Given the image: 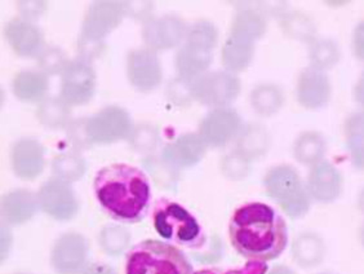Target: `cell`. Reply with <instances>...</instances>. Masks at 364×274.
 I'll return each instance as SVG.
<instances>
[{
  "instance_id": "obj_7",
  "label": "cell",
  "mask_w": 364,
  "mask_h": 274,
  "mask_svg": "<svg viewBox=\"0 0 364 274\" xmlns=\"http://www.w3.org/2000/svg\"><path fill=\"white\" fill-rule=\"evenodd\" d=\"M97 78L91 61L77 57L61 74L60 98L70 106L88 104L96 93Z\"/></svg>"
},
{
  "instance_id": "obj_6",
  "label": "cell",
  "mask_w": 364,
  "mask_h": 274,
  "mask_svg": "<svg viewBox=\"0 0 364 274\" xmlns=\"http://www.w3.org/2000/svg\"><path fill=\"white\" fill-rule=\"evenodd\" d=\"M242 91L237 74L228 70L210 71L193 80V95L199 104L212 109L230 107Z\"/></svg>"
},
{
  "instance_id": "obj_45",
  "label": "cell",
  "mask_w": 364,
  "mask_h": 274,
  "mask_svg": "<svg viewBox=\"0 0 364 274\" xmlns=\"http://www.w3.org/2000/svg\"><path fill=\"white\" fill-rule=\"evenodd\" d=\"M151 11L153 6L147 1H137V3H128V16L134 20L146 22L151 19Z\"/></svg>"
},
{
  "instance_id": "obj_33",
  "label": "cell",
  "mask_w": 364,
  "mask_h": 274,
  "mask_svg": "<svg viewBox=\"0 0 364 274\" xmlns=\"http://www.w3.org/2000/svg\"><path fill=\"white\" fill-rule=\"evenodd\" d=\"M87 162L82 155L74 152L60 153L52 159V175L65 183H77L87 172Z\"/></svg>"
},
{
  "instance_id": "obj_23",
  "label": "cell",
  "mask_w": 364,
  "mask_h": 274,
  "mask_svg": "<svg viewBox=\"0 0 364 274\" xmlns=\"http://www.w3.org/2000/svg\"><path fill=\"white\" fill-rule=\"evenodd\" d=\"M272 145V136L269 130L261 123H247L240 130L235 140V150L251 161H257L265 157Z\"/></svg>"
},
{
  "instance_id": "obj_10",
  "label": "cell",
  "mask_w": 364,
  "mask_h": 274,
  "mask_svg": "<svg viewBox=\"0 0 364 274\" xmlns=\"http://www.w3.org/2000/svg\"><path fill=\"white\" fill-rule=\"evenodd\" d=\"M243 126L242 117L235 109L220 107L212 109L204 115L198 134L208 148L221 149L237 140Z\"/></svg>"
},
{
  "instance_id": "obj_5",
  "label": "cell",
  "mask_w": 364,
  "mask_h": 274,
  "mask_svg": "<svg viewBox=\"0 0 364 274\" xmlns=\"http://www.w3.org/2000/svg\"><path fill=\"white\" fill-rule=\"evenodd\" d=\"M267 197L291 218H301L310 211L311 198L299 171L291 164H277L264 176Z\"/></svg>"
},
{
  "instance_id": "obj_20",
  "label": "cell",
  "mask_w": 364,
  "mask_h": 274,
  "mask_svg": "<svg viewBox=\"0 0 364 274\" xmlns=\"http://www.w3.org/2000/svg\"><path fill=\"white\" fill-rule=\"evenodd\" d=\"M38 210H41L38 196L30 190H11L1 198V218L6 224H25L36 216Z\"/></svg>"
},
{
  "instance_id": "obj_11",
  "label": "cell",
  "mask_w": 364,
  "mask_h": 274,
  "mask_svg": "<svg viewBox=\"0 0 364 274\" xmlns=\"http://www.w3.org/2000/svg\"><path fill=\"white\" fill-rule=\"evenodd\" d=\"M39 207L49 218L57 221H69L77 216L79 202L69 183L52 177L36 193Z\"/></svg>"
},
{
  "instance_id": "obj_38",
  "label": "cell",
  "mask_w": 364,
  "mask_h": 274,
  "mask_svg": "<svg viewBox=\"0 0 364 274\" xmlns=\"http://www.w3.org/2000/svg\"><path fill=\"white\" fill-rule=\"evenodd\" d=\"M220 171L230 181H242L252 172V161L234 149L223 155Z\"/></svg>"
},
{
  "instance_id": "obj_46",
  "label": "cell",
  "mask_w": 364,
  "mask_h": 274,
  "mask_svg": "<svg viewBox=\"0 0 364 274\" xmlns=\"http://www.w3.org/2000/svg\"><path fill=\"white\" fill-rule=\"evenodd\" d=\"M269 267L262 261H248L245 267L230 270H223V274H267Z\"/></svg>"
},
{
  "instance_id": "obj_27",
  "label": "cell",
  "mask_w": 364,
  "mask_h": 274,
  "mask_svg": "<svg viewBox=\"0 0 364 274\" xmlns=\"http://www.w3.org/2000/svg\"><path fill=\"white\" fill-rule=\"evenodd\" d=\"M327 153V140L321 132L309 130L304 131L296 137L292 147V154L297 162L313 167L316 163L322 162Z\"/></svg>"
},
{
  "instance_id": "obj_1",
  "label": "cell",
  "mask_w": 364,
  "mask_h": 274,
  "mask_svg": "<svg viewBox=\"0 0 364 274\" xmlns=\"http://www.w3.org/2000/svg\"><path fill=\"white\" fill-rule=\"evenodd\" d=\"M229 238L232 248L245 259L273 261L287 248V223L269 204H245L231 215Z\"/></svg>"
},
{
  "instance_id": "obj_21",
  "label": "cell",
  "mask_w": 364,
  "mask_h": 274,
  "mask_svg": "<svg viewBox=\"0 0 364 274\" xmlns=\"http://www.w3.org/2000/svg\"><path fill=\"white\" fill-rule=\"evenodd\" d=\"M238 4L229 33L256 43L267 33V17L253 7L251 1H240Z\"/></svg>"
},
{
  "instance_id": "obj_39",
  "label": "cell",
  "mask_w": 364,
  "mask_h": 274,
  "mask_svg": "<svg viewBox=\"0 0 364 274\" xmlns=\"http://www.w3.org/2000/svg\"><path fill=\"white\" fill-rule=\"evenodd\" d=\"M69 63L70 60L68 58L66 52L56 46L46 47L38 56L39 70L46 75H61Z\"/></svg>"
},
{
  "instance_id": "obj_50",
  "label": "cell",
  "mask_w": 364,
  "mask_h": 274,
  "mask_svg": "<svg viewBox=\"0 0 364 274\" xmlns=\"http://www.w3.org/2000/svg\"><path fill=\"white\" fill-rule=\"evenodd\" d=\"M267 274H296L291 268L287 265H275Z\"/></svg>"
},
{
  "instance_id": "obj_42",
  "label": "cell",
  "mask_w": 364,
  "mask_h": 274,
  "mask_svg": "<svg viewBox=\"0 0 364 274\" xmlns=\"http://www.w3.org/2000/svg\"><path fill=\"white\" fill-rule=\"evenodd\" d=\"M223 253H224V247H223V242L221 239L218 238V236H213L210 238V243L207 245L199 250L198 253H193V258L196 261H200V263H216L223 258Z\"/></svg>"
},
{
  "instance_id": "obj_32",
  "label": "cell",
  "mask_w": 364,
  "mask_h": 274,
  "mask_svg": "<svg viewBox=\"0 0 364 274\" xmlns=\"http://www.w3.org/2000/svg\"><path fill=\"white\" fill-rule=\"evenodd\" d=\"M70 107L60 96L46 98L38 105L36 118L42 126L49 130L68 128L71 122Z\"/></svg>"
},
{
  "instance_id": "obj_24",
  "label": "cell",
  "mask_w": 364,
  "mask_h": 274,
  "mask_svg": "<svg viewBox=\"0 0 364 274\" xmlns=\"http://www.w3.org/2000/svg\"><path fill=\"white\" fill-rule=\"evenodd\" d=\"M255 44L251 39L229 33L221 51L225 70L234 74L247 70L255 56Z\"/></svg>"
},
{
  "instance_id": "obj_40",
  "label": "cell",
  "mask_w": 364,
  "mask_h": 274,
  "mask_svg": "<svg viewBox=\"0 0 364 274\" xmlns=\"http://www.w3.org/2000/svg\"><path fill=\"white\" fill-rule=\"evenodd\" d=\"M166 95L177 106L190 105L191 101H194L193 82L177 75L169 80Z\"/></svg>"
},
{
  "instance_id": "obj_37",
  "label": "cell",
  "mask_w": 364,
  "mask_h": 274,
  "mask_svg": "<svg viewBox=\"0 0 364 274\" xmlns=\"http://www.w3.org/2000/svg\"><path fill=\"white\" fill-rule=\"evenodd\" d=\"M218 31L213 22L198 20L190 25L185 38V44H189L200 50L213 52L218 47Z\"/></svg>"
},
{
  "instance_id": "obj_18",
  "label": "cell",
  "mask_w": 364,
  "mask_h": 274,
  "mask_svg": "<svg viewBox=\"0 0 364 274\" xmlns=\"http://www.w3.org/2000/svg\"><path fill=\"white\" fill-rule=\"evenodd\" d=\"M205 145L200 135L196 132L183 134L176 140L168 142L161 150V157L175 169H181L194 167L200 162L207 153Z\"/></svg>"
},
{
  "instance_id": "obj_35",
  "label": "cell",
  "mask_w": 364,
  "mask_h": 274,
  "mask_svg": "<svg viewBox=\"0 0 364 274\" xmlns=\"http://www.w3.org/2000/svg\"><path fill=\"white\" fill-rule=\"evenodd\" d=\"M132 236L123 225H106L98 236V243L104 253L117 258L126 253L131 245Z\"/></svg>"
},
{
  "instance_id": "obj_9",
  "label": "cell",
  "mask_w": 364,
  "mask_h": 274,
  "mask_svg": "<svg viewBox=\"0 0 364 274\" xmlns=\"http://www.w3.org/2000/svg\"><path fill=\"white\" fill-rule=\"evenodd\" d=\"M126 16H128L126 1H95L85 14L79 39L105 44L104 38L118 28Z\"/></svg>"
},
{
  "instance_id": "obj_15",
  "label": "cell",
  "mask_w": 364,
  "mask_h": 274,
  "mask_svg": "<svg viewBox=\"0 0 364 274\" xmlns=\"http://www.w3.org/2000/svg\"><path fill=\"white\" fill-rule=\"evenodd\" d=\"M127 77L134 90L150 92L161 85L163 71L154 51L136 48L127 57Z\"/></svg>"
},
{
  "instance_id": "obj_36",
  "label": "cell",
  "mask_w": 364,
  "mask_h": 274,
  "mask_svg": "<svg viewBox=\"0 0 364 274\" xmlns=\"http://www.w3.org/2000/svg\"><path fill=\"white\" fill-rule=\"evenodd\" d=\"M128 142L134 153L149 157L154 154L156 149L159 148L161 135L153 125L140 123L134 126L132 134L128 137Z\"/></svg>"
},
{
  "instance_id": "obj_49",
  "label": "cell",
  "mask_w": 364,
  "mask_h": 274,
  "mask_svg": "<svg viewBox=\"0 0 364 274\" xmlns=\"http://www.w3.org/2000/svg\"><path fill=\"white\" fill-rule=\"evenodd\" d=\"M80 274H117V272L110 265H106L104 263H95L87 265Z\"/></svg>"
},
{
  "instance_id": "obj_22",
  "label": "cell",
  "mask_w": 364,
  "mask_h": 274,
  "mask_svg": "<svg viewBox=\"0 0 364 274\" xmlns=\"http://www.w3.org/2000/svg\"><path fill=\"white\" fill-rule=\"evenodd\" d=\"M327 247L324 239L316 232H302L294 239L291 255L302 269L319 267L326 259Z\"/></svg>"
},
{
  "instance_id": "obj_52",
  "label": "cell",
  "mask_w": 364,
  "mask_h": 274,
  "mask_svg": "<svg viewBox=\"0 0 364 274\" xmlns=\"http://www.w3.org/2000/svg\"><path fill=\"white\" fill-rule=\"evenodd\" d=\"M193 274H223V270H221V269H218V268H208V269L198 270V272Z\"/></svg>"
},
{
  "instance_id": "obj_48",
  "label": "cell",
  "mask_w": 364,
  "mask_h": 274,
  "mask_svg": "<svg viewBox=\"0 0 364 274\" xmlns=\"http://www.w3.org/2000/svg\"><path fill=\"white\" fill-rule=\"evenodd\" d=\"M353 98L357 102L358 106L364 110V70L360 73V75L357 79L354 90H353Z\"/></svg>"
},
{
  "instance_id": "obj_17",
  "label": "cell",
  "mask_w": 364,
  "mask_h": 274,
  "mask_svg": "<svg viewBox=\"0 0 364 274\" xmlns=\"http://www.w3.org/2000/svg\"><path fill=\"white\" fill-rule=\"evenodd\" d=\"M4 36L9 47L17 56L31 58L42 53L46 48L44 36L36 23L14 17L4 28Z\"/></svg>"
},
{
  "instance_id": "obj_34",
  "label": "cell",
  "mask_w": 364,
  "mask_h": 274,
  "mask_svg": "<svg viewBox=\"0 0 364 274\" xmlns=\"http://www.w3.org/2000/svg\"><path fill=\"white\" fill-rule=\"evenodd\" d=\"M142 166L147 172L146 175L151 177L156 186L164 189H175L180 180V171L158 155L145 157L142 159Z\"/></svg>"
},
{
  "instance_id": "obj_43",
  "label": "cell",
  "mask_w": 364,
  "mask_h": 274,
  "mask_svg": "<svg viewBox=\"0 0 364 274\" xmlns=\"http://www.w3.org/2000/svg\"><path fill=\"white\" fill-rule=\"evenodd\" d=\"M18 12L21 19L33 22L41 19L47 9L46 1H18Z\"/></svg>"
},
{
  "instance_id": "obj_30",
  "label": "cell",
  "mask_w": 364,
  "mask_h": 274,
  "mask_svg": "<svg viewBox=\"0 0 364 274\" xmlns=\"http://www.w3.org/2000/svg\"><path fill=\"white\" fill-rule=\"evenodd\" d=\"M286 102V95L275 83H259L250 93V104L259 117H273Z\"/></svg>"
},
{
  "instance_id": "obj_16",
  "label": "cell",
  "mask_w": 364,
  "mask_h": 274,
  "mask_svg": "<svg viewBox=\"0 0 364 274\" xmlns=\"http://www.w3.org/2000/svg\"><path fill=\"white\" fill-rule=\"evenodd\" d=\"M332 85L328 74L313 66L300 73L296 85L297 102L306 110H321L331 100Z\"/></svg>"
},
{
  "instance_id": "obj_31",
  "label": "cell",
  "mask_w": 364,
  "mask_h": 274,
  "mask_svg": "<svg viewBox=\"0 0 364 274\" xmlns=\"http://www.w3.org/2000/svg\"><path fill=\"white\" fill-rule=\"evenodd\" d=\"M341 50L338 43L332 38L318 36L308 44L309 66H313L319 70H331L340 63Z\"/></svg>"
},
{
  "instance_id": "obj_12",
  "label": "cell",
  "mask_w": 364,
  "mask_h": 274,
  "mask_svg": "<svg viewBox=\"0 0 364 274\" xmlns=\"http://www.w3.org/2000/svg\"><path fill=\"white\" fill-rule=\"evenodd\" d=\"M90 245L79 233H65L50 251V265L58 274H80L88 265Z\"/></svg>"
},
{
  "instance_id": "obj_25",
  "label": "cell",
  "mask_w": 364,
  "mask_h": 274,
  "mask_svg": "<svg viewBox=\"0 0 364 274\" xmlns=\"http://www.w3.org/2000/svg\"><path fill=\"white\" fill-rule=\"evenodd\" d=\"M212 61L213 52L183 44L176 52L175 68L177 75L193 82L196 78L205 74Z\"/></svg>"
},
{
  "instance_id": "obj_13",
  "label": "cell",
  "mask_w": 364,
  "mask_h": 274,
  "mask_svg": "<svg viewBox=\"0 0 364 274\" xmlns=\"http://www.w3.org/2000/svg\"><path fill=\"white\" fill-rule=\"evenodd\" d=\"M189 26L178 16L151 17L142 26V41L146 48L166 51L175 48L186 38Z\"/></svg>"
},
{
  "instance_id": "obj_51",
  "label": "cell",
  "mask_w": 364,
  "mask_h": 274,
  "mask_svg": "<svg viewBox=\"0 0 364 274\" xmlns=\"http://www.w3.org/2000/svg\"><path fill=\"white\" fill-rule=\"evenodd\" d=\"M357 207L359 212L364 215V186L359 191V194H358L357 198Z\"/></svg>"
},
{
  "instance_id": "obj_47",
  "label": "cell",
  "mask_w": 364,
  "mask_h": 274,
  "mask_svg": "<svg viewBox=\"0 0 364 274\" xmlns=\"http://www.w3.org/2000/svg\"><path fill=\"white\" fill-rule=\"evenodd\" d=\"M12 234H11V229H9V225L3 223L1 224V263L6 260L11 251V247H12Z\"/></svg>"
},
{
  "instance_id": "obj_44",
  "label": "cell",
  "mask_w": 364,
  "mask_h": 274,
  "mask_svg": "<svg viewBox=\"0 0 364 274\" xmlns=\"http://www.w3.org/2000/svg\"><path fill=\"white\" fill-rule=\"evenodd\" d=\"M351 52L358 61L364 63V20L359 21L353 30Z\"/></svg>"
},
{
  "instance_id": "obj_4",
  "label": "cell",
  "mask_w": 364,
  "mask_h": 274,
  "mask_svg": "<svg viewBox=\"0 0 364 274\" xmlns=\"http://www.w3.org/2000/svg\"><path fill=\"white\" fill-rule=\"evenodd\" d=\"M126 274H193L189 258L166 241L145 239L127 253Z\"/></svg>"
},
{
  "instance_id": "obj_8",
  "label": "cell",
  "mask_w": 364,
  "mask_h": 274,
  "mask_svg": "<svg viewBox=\"0 0 364 274\" xmlns=\"http://www.w3.org/2000/svg\"><path fill=\"white\" fill-rule=\"evenodd\" d=\"M87 128L93 145H109L120 140H128L134 126L124 109L119 106H107L87 118Z\"/></svg>"
},
{
  "instance_id": "obj_29",
  "label": "cell",
  "mask_w": 364,
  "mask_h": 274,
  "mask_svg": "<svg viewBox=\"0 0 364 274\" xmlns=\"http://www.w3.org/2000/svg\"><path fill=\"white\" fill-rule=\"evenodd\" d=\"M343 136L351 166L364 171V110L350 112L343 123Z\"/></svg>"
},
{
  "instance_id": "obj_41",
  "label": "cell",
  "mask_w": 364,
  "mask_h": 274,
  "mask_svg": "<svg viewBox=\"0 0 364 274\" xmlns=\"http://www.w3.org/2000/svg\"><path fill=\"white\" fill-rule=\"evenodd\" d=\"M68 140L77 152L88 150L93 147V142L90 139L88 128H87V118H77L71 120L70 125L66 128Z\"/></svg>"
},
{
  "instance_id": "obj_53",
  "label": "cell",
  "mask_w": 364,
  "mask_h": 274,
  "mask_svg": "<svg viewBox=\"0 0 364 274\" xmlns=\"http://www.w3.org/2000/svg\"><path fill=\"white\" fill-rule=\"evenodd\" d=\"M358 239H359L360 246L364 248V223L360 225V228H359V231H358Z\"/></svg>"
},
{
  "instance_id": "obj_19",
  "label": "cell",
  "mask_w": 364,
  "mask_h": 274,
  "mask_svg": "<svg viewBox=\"0 0 364 274\" xmlns=\"http://www.w3.org/2000/svg\"><path fill=\"white\" fill-rule=\"evenodd\" d=\"M11 166L14 175L22 180H34L42 175L46 166L42 144L31 137L16 141L11 150Z\"/></svg>"
},
{
  "instance_id": "obj_54",
  "label": "cell",
  "mask_w": 364,
  "mask_h": 274,
  "mask_svg": "<svg viewBox=\"0 0 364 274\" xmlns=\"http://www.w3.org/2000/svg\"><path fill=\"white\" fill-rule=\"evenodd\" d=\"M17 274H28V273H17Z\"/></svg>"
},
{
  "instance_id": "obj_28",
  "label": "cell",
  "mask_w": 364,
  "mask_h": 274,
  "mask_svg": "<svg viewBox=\"0 0 364 274\" xmlns=\"http://www.w3.org/2000/svg\"><path fill=\"white\" fill-rule=\"evenodd\" d=\"M48 88V75L41 70L20 71L12 80L14 96L23 102H41L46 99Z\"/></svg>"
},
{
  "instance_id": "obj_3",
  "label": "cell",
  "mask_w": 364,
  "mask_h": 274,
  "mask_svg": "<svg viewBox=\"0 0 364 274\" xmlns=\"http://www.w3.org/2000/svg\"><path fill=\"white\" fill-rule=\"evenodd\" d=\"M153 224L155 232L166 242L185 247L191 251L202 250L208 238L196 216L183 206L161 198L153 207Z\"/></svg>"
},
{
  "instance_id": "obj_2",
  "label": "cell",
  "mask_w": 364,
  "mask_h": 274,
  "mask_svg": "<svg viewBox=\"0 0 364 274\" xmlns=\"http://www.w3.org/2000/svg\"><path fill=\"white\" fill-rule=\"evenodd\" d=\"M98 204L110 218L137 224L146 218L151 188L146 174L126 163H112L98 171L93 180Z\"/></svg>"
},
{
  "instance_id": "obj_55",
  "label": "cell",
  "mask_w": 364,
  "mask_h": 274,
  "mask_svg": "<svg viewBox=\"0 0 364 274\" xmlns=\"http://www.w3.org/2000/svg\"><path fill=\"white\" fill-rule=\"evenodd\" d=\"M321 274H331V273H321Z\"/></svg>"
},
{
  "instance_id": "obj_26",
  "label": "cell",
  "mask_w": 364,
  "mask_h": 274,
  "mask_svg": "<svg viewBox=\"0 0 364 274\" xmlns=\"http://www.w3.org/2000/svg\"><path fill=\"white\" fill-rule=\"evenodd\" d=\"M280 30L288 39L310 44L318 38V26L311 16L301 11H289L278 17Z\"/></svg>"
},
{
  "instance_id": "obj_14",
  "label": "cell",
  "mask_w": 364,
  "mask_h": 274,
  "mask_svg": "<svg viewBox=\"0 0 364 274\" xmlns=\"http://www.w3.org/2000/svg\"><path fill=\"white\" fill-rule=\"evenodd\" d=\"M306 188L313 202L329 204L336 202L343 189V177L333 163L323 159L310 167Z\"/></svg>"
}]
</instances>
